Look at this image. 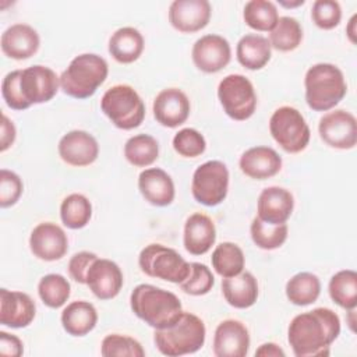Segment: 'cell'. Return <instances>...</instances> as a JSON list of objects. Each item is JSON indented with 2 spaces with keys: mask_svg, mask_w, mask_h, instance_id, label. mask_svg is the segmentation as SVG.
Here are the masks:
<instances>
[{
  "mask_svg": "<svg viewBox=\"0 0 357 357\" xmlns=\"http://www.w3.org/2000/svg\"><path fill=\"white\" fill-rule=\"evenodd\" d=\"M339 335L340 318L325 307L296 315L287 329V340L296 357L329 356L331 344Z\"/></svg>",
  "mask_w": 357,
  "mask_h": 357,
  "instance_id": "cell-1",
  "label": "cell"
},
{
  "mask_svg": "<svg viewBox=\"0 0 357 357\" xmlns=\"http://www.w3.org/2000/svg\"><path fill=\"white\" fill-rule=\"evenodd\" d=\"M132 312L153 329H165L174 325L183 314L180 298L165 289L149 283L134 287L130 296Z\"/></svg>",
  "mask_w": 357,
  "mask_h": 357,
  "instance_id": "cell-2",
  "label": "cell"
},
{
  "mask_svg": "<svg viewBox=\"0 0 357 357\" xmlns=\"http://www.w3.org/2000/svg\"><path fill=\"white\" fill-rule=\"evenodd\" d=\"M305 102L315 112L333 109L347 92V84L342 70L332 63L311 66L304 78Z\"/></svg>",
  "mask_w": 357,
  "mask_h": 357,
  "instance_id": "cell-3",
  "label": "cell"
},
{
  "mask_svg": "<svg viewBox=\"0 0 357 357\" xmlns=\"http://www.w3.org/2000/svg\"><path fill=\"white\" fill-rule=\"evenodd\" d=\"M107 61L95 53L75 56L60 75V89L75 99L91 98L106 81Z\"/></svg>",
  "mask_w": 357,
  "mask_h": 357,
  "instance_id": "cell-4",
  "label": "cell"
},
{
  "mask_svg": "<svg viewBox=\"0 0 357 357\" xmlns=\"http://www.w3.org/2000/svg\"><path fill=\"white\" fill-rule=\"evenodd\" d=\"M206 337L204 321L192 312L183 311L178 321L165 329H155L153 342L156 349L169 357H178L198 351Z\"/></svg>",
  "mask_w": 357,
  "mask_h": 357,
  "instance_id": "cell-5",
  "label": "cell"
},
{
  "mask_svg": "<svg viewBox=\"0 0 357 357\" xmlns=\"http://www.w3.org/2000/svg\"><path fill=\"white\" fill-rule=\"evenodd\" d=\"M103 114L120 130H132L141 126L145 119V103L138 92L126 84L109 88L102 99Z\"/></svg>",
  "mask_w": 357,
  "mask_h": 357,
  "instance_id": "cell-6",
  "label": "cell"
},
{
  "mask_svg": "<svg viewBox=\"0 0 357 357\" xmlns=\"http://www.w3.org/2000/svg\"><path fill=\"white\" fill-rule=\"evenodd\" d=\"M139 269L156 279L180 284L188 275L191 265L174 248L159 243L145 245L138 255Z\"/></svg>",
  "mask_w": 357,
  "mask_h": 357,
  "instance_id": "cell-7",
  "label": "cell"
},
{
  "mask_svg": "<svg viewBox=\"0 0 357 357\" xmlns=\"http://www.w3.org/2000/svg\"><path fill=\"white\" fill-rule=\"evenodd\" d=\"M269 131L276 144L287 153L304 151L311 131L304 116L291 106L278 107L269 119Z\"/></svg>",
  "mask_w": 357,
  "mask_h": 357,
  "instance_id": "cell-8",
  "label": "cell"
},
{
  "mask_svg": "<svg viewBox=\"0 0 357 357\" xmlns=\"http://www.w3.org/2000/svg\"><path fill=\"white\" fill-rule=\"evenodd\" d=\"M218 98L225 113L236 121L250 119L257 109V93L254 85L241 74L226 75L219 82Z\"/></svg>",
  "mask_w": 357,
  "mask_h": 357,
  "instance_id": "cell-9",
  "label": "cell"
},
{
  "mask_svg": "<svg viewBox=\"0 0 357 357\" xmlns=\"http://www.w3.org/2000/svg\"><path fill=\"white\" fill-rule=\"evenodd\" d=\"M229 170L220 160H208L198 166L192 174L191 192L197 202L216 206L225 201L229 191Z\"/></svg>",
  "mask_w": 357,
  "mask_h": 357,
  "instance_id": "cell-10",
  "label": "cell"
},
{
  "mask_svg": "<svg viewBox=\"0 0 357 357\" xmlns=\"http://www.w3.org/2000/svg\"><path fill=\"white\" fill-rule=\"evenodd\" d=\"M321 139L335 149H351L357 144V121L353 113L335 109L325 113L318 124Z\"/></svg>",
  "mask_w": 357,
  "mask_h": 357,
  "instance_id": "cell-11",
  "label": "cell"
},
{
  "mask_svg": "<svg viewBox=\"0 0 357 357\" xmlns=\"http://www.w3.org/2000/svg\"><path fill=\"white\" fill-rule=\"evenodd\" d=\"M20 86L31 106L46 103L56 96L60 88V77L52 68L36 64L21 70Z\"/></svg>",
  "mask_w": 357,
  "mask_h": 357,
  "instance_id": "cell-12",
  "label": "cell"
},
{
  "mask_svg": "<svg viewBox=\"0 0 357 357\" xmlns=\"http://www.w3.org/2000/svg\"><path fill=\"white\" fill-rule=\"evenodd\" d=\"M191 57L199 71L213 74L230 63L231 47L226 38L216 33H208L195 40Z\"/></svg>",
  "mask_w": 357,
  "mask_h": 357,
  "instance_id": "cell-13",
  "label": "cell"
},
{
  "mask_svg": "<svg viewBox=\"0 0 357 357\" xmlns=\"http://www.w3.org/2000/svg\"><path fill=\"white\" fill-rule=\"evenodd\" d=\"M29 248L36 258L52 262L61 259L67 254L68 238L59 225L43 222L31 231Z\"/></svg>",
  "mask_w": 357,
  "mask_h": 357,
  "instance_id": "cell-14",
  "label": "cell"
},
{
  "mask_svg": "<svg viewBox=\"0 0 357 357\" xmlns=\"http://www.w3.org/2000/svg\"><path fill=\"white\" fill-rule=\"evenodd\" d=\"M57 151L63 162L75 167L89 166L99 156L96 138L84 130H73L64 134L59 141Z\"/></svg>",
  "mask_w": 357,
  "mask_h": 357,
  "instance_id": "cell-15",
  "label": "cell"
},
{
  "mask_svg": "<svg viewBox=\"0 0 357 357\" xmlns=\"http://www.w3.org/2000/svg\"><path fill=\"white\" fill-rule=\"evenodd\" d=\"M211 14L208 0H174L169 7V22L181 33H194L208 25Z\"/></svg>",
  "mask_w": 357,
  "mask_h": 357,
  "instance_id": "cell-16",
  "label": "cell"
},
{
  "mask_svg": "<svg viewBox=\"0 0 357 357\" xmlns=\"http://www.w3.org/2000/svg\"><path fill=\"white\" fill-rule=\"evenodd\" d=\"M123 283L120 266L112 259L98 257L88 269L85 284L96 298L112 300L120 293Z\"/></svg>",
  "mask_w": 357,
  "mask_h": 357,
  "instance_id": "cell-17",
  "label": "cell"
},
{
  "mask_svg": "<svg viewBox=\"0 0 357 357\" xmlns=\"http://www.w3.org/2000/svg\"><path fill=\"white\" fill-rule=\"evenodd\" d=\"M153 117L167 128H176L185 123L191 105L188 96L178 88H166L153 99Z\"/></svg>",
  "mask_w": 357,
  "mask_h": 357,
  "instance_id": "cell-18",
  "label": "cell"
},
{
  "mask_svg": "<svg viewBox=\"0 0 357 357\" xmlns=\"http://www.w3.org/2000/svg\"><path fill=\"white\" fill-rule=\"evenodd\" d=\"M250 332L237 319L222 321L213 335V354L216 357H244L250 349Z\"/></svg>",
  "mask_w": 357,
  "mask_h": 357,
  "instance_id": "cell-19",
  "label": "cell"
},
{
  "mask_svg": "<svg viewBox=\"0 0 357 357\" xmlns=\"http://www.w3.org/2000/svg\"><path fill=\"white\" fill-rule=\"evenodd\" d=\"M36 314L35 301L22 291L0 290V324L20 329L32 324Z\"/></svg>",
  "mask_w": 357,
  "mask_h": 357,
  "instance_id": "cell-20",
  "label": "cell"
},
{
  "mask_svg": "<svg viewBox=\"0 0 357 357\" xmlns=\"http://www.w3.org/2000/svg\"><path fill=\"white\" fill-rule=\"evenodd\" d=\"M294 208L293 194L283 187H266L257 202L258 218L269 225L286 223Z\"/></svg>",
  "mask_w": 357,
  "mask_h": 357,
  "instance_id": "cell-21",
  "label": "cell"
},
{
  "mask_svg": "<svg viewBox=\"0 0 357 357\" xmlns=\"http://www.w3.org/2000/svg\"><path fill=\"white\" fill-rule=\"evenodd\" d=\"M3 53L14 60H25L32 57L39 46L40 38L36 29H33L28 24H14L8 26L0 39Z\"/></svg>",
  "mask_w": 357,
  "mask_h": 357,
  "instance_id": "cell-22",
  "label": "cell"
},
{
  "mask_svg": "<svg viewBox=\"0 0 357 357\" xmlns=\"http://www.w3.org/2000/svg\"><path fill=\"white\" fill-rule=\"evenodd\" d=\"M138 190L145 201L155 206L170 205L176 195L173 178L159 167H149L139 173Z\"/></svg>",
  "mask_w": 357,
  "mask_h": 357,
  "instance_id": "cell-23",
  "label": "cell"
},
{
  "mask_svg": "<svg viewBox=\"0 0 357 357\" xmlns=\"http://www.w3.org/2000/svg\"><path fill=\"white\" fill-rule=\"evenodd\" d=\"M216 241V227L213 220L201 212L190 215L184 223L183 243L187 252L192 255L206 254Z\"/></svg>",
  "mask_w": 357,
  "mask_h": 357,
  "instance_id": "cell-24",
  "label": "cell"
},
{
  "mask_svg": "<svg viewBox=\"0 0 357 357\" xmlns=\"http://www.w3.org/2000/svg\"><path fill=\"white\" fill-rule=\"evenodd\" d=\"M238 166L250 178L265 180L280 172L282 158L273 148L252 146L240 156Z\"/></svg>",
  "mask_w": 357,
  "mask_h": 357,
  "instance_id": "cell-25",
  "label": "cell"
},
{
  "mask_svg": "<svg viewBox=\"0 0 357 357\" xmlns=\"http://www.w3.org/2000/svg\"><path fill=\"white\" fill-rule=\"evenodd\" d=\"M222 293L229 305L238 310L250 308L258 298L257 278L247 271L231 278H223Z\"/></svg>",
  "mask_w": 357,
  "mask_h": 357,
  "instance_id": "cell-26",
  "label": "cell"
},
{
  "mask_svg": "<svg viewBox=\"0 0 357 357\" xmlns=\"http://www.w3.org/2000/svg\"><path fill=\"white\" fill-rule=\"evenodd\" d=\"M144 36L134 26L119 28L109 39V53L121 64H130L138 60L144 52Z\"/></svg>",
  "mask_w": 357,
  "mask_h": 357,
  "instance_id": "cell-27",
  "label": "cell"
},
{
  "mask_svg": "<svg viewBox=\"0 0 357 357\" xmlns=\"http://www.w3.org/2000/svg\"><path fill=\"white\" fill-rule=\"evenodd\" d=\"M63 329L71 336H85L98 324V311L89 301L78 300L67 304L61 312Z\"/></svg>",
  "mask_w": 357,
  "mask_h": 357,
  "instance_id": "cell-28",
  "label": "cell"
},
{
  "mask_svg": "<svg viewBox=\"0 0 357 357\" xmlns=\"http://www.w3.org/2000/svg\"><path fill=\"white\" fill-rule=\"evenodd\" d=\"M236 56L238 63L247 70H261L271 60L272 47L268 38L247 33L237 42Z\"/></svg>",
  "mask_w": 357,
  "mask_h": 357,
  "instance_id": "cell-29",
  "label": "cell"
},
{
  "mask_svg": "<svg viewBox=\"0 0 357 357\" xmlns=\"http://www.w3.org/2000/svg\"><path fill=\"white\" fill-rule=\"evenodd\" d=\"M284 291L291 304L305 307L318 300L321 282L319 278L311 272H298L287 280Z\"/></svg>",
  "mask_w": 357,
  "mask_h": 357,
  "instance_id": "cell-30",
  "label": "cell"
},
{
  "mask_svg": "<svg viewBox=\"0 0 357 357\" xmlns=\"http://www.w3.org/2000/svg\"><path fill=\"white\" fill-rule=\"evenodd\" d=\"M212 268L222 278H231L243 272L245 258L244 252L236 243L225 241L216 245L211 257Z\"/></svg>",
  "mask_w": 357,
  "mask_h": 357,
  "instance_id": "cell-31",
  "label": "cell"
},
{
  "mask_svg": "<svg viewBox=\"0 0 357 357\" xmlns=\"http://www.w3.org/2000/svg\"><path fill=\"white\" fill-rule=\"evenodd\" d=\"M329 296L340 308L351 310L357 305V273L353 269L336 272L328 286Z\"/></svg>",
  "mask_w": 357,
  "mask_h": 357,
  "instance_id": "cell-32",
  "label": "cell"
},
{
  "mask_svg": "<svg viewBox=\"0 0 357 357\" xmlns=\"http://www.w3.org/2000/svg\"><path fill=\"white\" fill-rule=\"evenodd\" d=\"M127 162L135 167H148L159 156V144L149 134H137L127 139L124 145Z\"/></svg>",
  "mask_w": 357,
  "mask_h": 357,
  "instance_id": "cell-33",
  "label": "cell"
},
{
  "mask_svg": "<svg viewBox=\"0 0 357 357\" xmlns=\"http://www.w3.org/2000/svg\"><path fill=\"white\" fill-rule=\"evenodd\" d=\"M60 218L68 229L78 230L85 227L92 218L91 201L78 192L67 195L60 205Z\"/></svg>",
  "mask_w": 357,
  "mask_h": 357,
  "instance_id": "cell-34",
  "label": "cell"
},
{
  "mask_svg": "<svg viewBox=\"0 0 357 357\" xmlns=\"http://www.w3.org/2000/svg\"><path fill=\"white\" fill-rule=\"evenodd\" d=\"M243 18L250 28L258 32H271L279 20V13L272 1L250 0L244 6Z\"/></svg>",
  "mask_w": 357,
  "mask_h": 357,
  "instance_id": "cell-35",
  "label": "cell"
},
{
  "mask_svg": "<svg viewBox=\"0 0 357 357\" xmlns=\"http://www.w3.org/2000/svg\"><path fill=\"white\" fill-rule=\"evenodd\" d=\"M271 47L279 52H291L303 40V28L300 22L289 15L279 17L275 28L269 32Z\"/></svg>",
  "mask_w": 357,
  "mask_h": 357,
  "instance_id": "cell-36",
  "label": "cell"
},
{
  "mask_svg": "<svg viewBox=\"0 0 357 357\" xmlns=\"http://www.w3.org/2000/svg\"><path fill=\"white\" fill-rule=\"evenodd\" d=\"M38 294L45 305L56 310L67 303L71 294V286L63 275L47 273L38 283Z\"/></svg>",
  "mask_w": 357,
  "mask_h": 357,
  "instance_id": "cell-37",
  "label": "cell"
},
{
  "mask_svg": "<svg viewBox=\"0 0 357 357\" xmlns=\"http://www.w3.org/2000/svg\"><path fill=\"white\" fill-rule=\"evenodd\" d=\"M251 238L254 244L261 250H276L284 244L289 234L286 223L269 225L261 220L258 216L254 218L250 227Z\"/></svg>",
  "mask_w": 357,
  "mask_h": 357,
  "instance_id": "cell-38",
  "label": "cell"
},
{
  "mask_svg": "<svg viewBox=\"0 0 357 357\" xmlns=\"http://www.w3.org/2000/svg\"><path fill=\"white\" fill-rule=\"evenodd\" d=\"M100 354L103 357H144L145 350L141 343L131 336L110 333L102 340Z\"/></svg>",
  "mask_w": 357,
  "mask_h": 357,
  "instance_id": "cell-39",
  "label": "cell"
},
{
  "mask_svg": "<svg viewBox=\"0 0 357 357\" xmlns=\"http://www.w3.org/2000/svg\"><path fill=\"white\" fill-rule=\"evenodd\" d=\"M190 265H191L190 275L184 282L178 284L180 289L190 296L208 294L215 284V278L212 271L205 264H201V262H191Z\"/></svg>",
  "mask_w": 357,
  "mask_h": 357,
  "instance_id": "cell-40",
  "label": "cell"
},
{
  "mask_svg": "<svg viewBox=\"0 0 357 357\" xmlns=\"http://www.w3.org/2000/svg\"><path fill=\"white\" fill-rule=\"evenodd\" d=\"M173 148L183 158H197L205 152L206 141L198 130L187 127L173 137Z\"/></svg>",
  "mask_w": 357,
  "mask_h": 357,
  "instance_id": "cell-41",
  "label": "cell"
},
{
  "mask_svg": "<svg viewBox=\"0 0 357 357\" xmlns=\"http://www.w3.org/2000/svg\"><path fill=\"white\" fill-rule=\"evenodd\" d=\"M311 18L318 28L333 29L340 24L342 7L336 0H317L311 8Z\"/></svg>",
  "mask_w": 357,
  "mask_h": 357,
  "instance_id": "cell-42",
  "label": "cell"
},
{
  "mask_svg": "<svg viewBox=\"0 0 357 357\" xmlns=\"http://www.w3.org/2000/svg\"><path fill=\"white\" fill-rule=\"evenodd\" d=\"M20 78H21V70L10 71L1 82V95L6 102V105L13 110H25L31 107V105L25 100L21 86H20Z\"/></svg>",
  "mask_w": 357,
  "mask_h": 357,
  "instance_id": "cell-43",
  "label": "cell"
},
{
  "mask_svg": "<svg viewBox=\"0 0 357 357\" xmlns=\"http://www.w3.org/2000/svg\"><path fill=\"white\" fill-rule=\"evenodd\" d=\"M24 191L21 177L7 169L0 170V206L10 208L17 204Z\"/></svg>",
  "mask_w": 357,
  "mask_h": 357,
  "instance_id": "cell-44",
  "label": "cell"
},
{
  "mask_svg": "<svg viewBox=\"0 0 357 357\" xmlns=\"http://www.w3.org/2000/svg\"><path fill=\"white\" fill-rule=\"evenodd\" d=\"M96 258H98V255L95 252H89V251H81V252L74 254L70 258L68 266H67L70 278L77 283L85 284L88 269Z\"/></svg>",
  "mask_w": 357,
  "mask_h": 357,
  "instance_id": "cell-45",
  "label": "cell"
},
{
  "mask_svg": "<svg viewBox=\"0 0 357 357\" xmlns=\"http://www.w3.org/2000/svg\"><path fill=\"white\" fill-rule=\"evenodd\" d=\"M24 353V344L21 339L13 333L0 332V354L10 357H20Z\"/></svg>",
  "mask_w": 357,
  "mask_h": 357,
  "instance_id": "cell-46",
  "label": "cell"
},
{
  "mask_svg": "<svg viewBox=\"0 0 357 357\" xmlns=\"http://www.w3.org/2000/svg\"><path fill=\"white\" fill-rule=\"evenodd\" d=\"M17 130L14 123L6 116H1V134H0V152H6L15 141Z\"/></svg>",
  "mask_w": 357,
  "mask_h": 357,
  "instance_id": "cell-47",
  "label": "cell"
},
{
  "mask_svg": "<svg viewBox=\"0 0 357 357\" xmlns=\"http://www.w3.org/2000/svg\"><path fill=\"white\" fill-rule=\"evenodd\" d=\"M255 356L258 357H284L286 353L282 347H279L276 343L268 342L261 344L257 350H255Z\"/></svg>",
  "mask_w": 357,
  "mask_h": 357,
  "instance_id": "cell-48",
  "label": "cell"
},
{
  "mask_svg": "<svg viewBox=\"0 0 357 357\" xmlns=\"http://www.w3.org/2000/svg\"><path fill=\"white\" fill-rule=\"evenodd\" d=\"M356 21H357V14H353L346 26V35L353 45H356V42H357V29H356L357 22Z\"/></svg>",
  "mask_w": 357,
  "mask_h": 357,
  "instance_id": "cell-49",
  "label": "cell"
},
{
  "mask_svg": "<svg viewBox=\"0 0 357 357\" xmlns=\"http://www.w3.org/2000/svg\"><path fill=\"white\" fill-rule=\"evenodd\" d=\"M304 4V0H297L296 3H286V1H280V6L283 7H297V6H303Z\"/></svg>",
  "mask_w": 357,
  "mask_h": 357,
  "instance_id": "cell-50",
  "label": "cell"
}]
</instances>
